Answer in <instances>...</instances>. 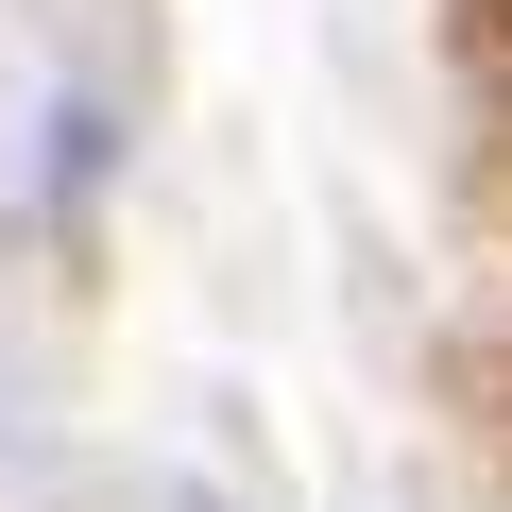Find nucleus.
Returning <instances> with one entry per match:
<instances>
[{
  "instance_id": "nucleus-1",
  "label": "nucleus",
  "mask_w": 512,
  "mask_h": 512,
  "mask_svg": "<svg viewBox=\"0 0 512 512\" xmlns=\"http://www.w3.org/2000/svg\"><path fill=\"white\" fill-rule=\"evenodd\" d=\"M461 103L512 137V0H461Z\"/></svg>"
}]
</instances>
